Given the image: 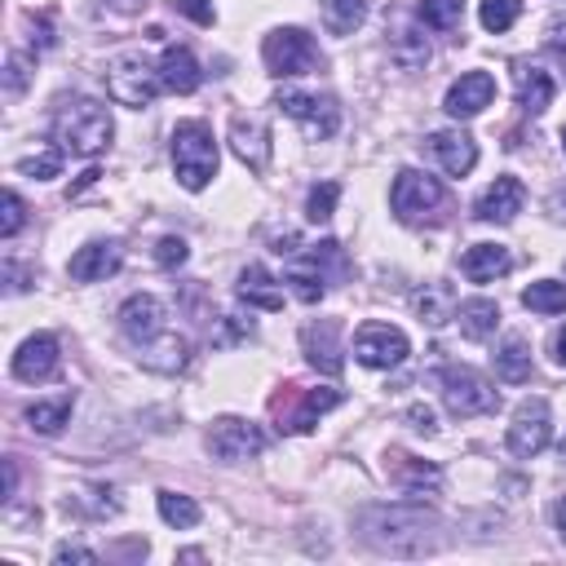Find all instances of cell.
I'll use <instances>...</instances> for the list:
<instances>
[{"instance_id": "484cf974", "label": "cell", "mask_w": 566, "mask_h": 566, "mask_svg": "<svg viewBox=\"0 0 566 566\" xmlns=\"http://www.w3.org/2000/svg\"><path fill=\"white\" fill-rule=\"evenodd\" d=\"M234 292H239L243 305H256V310H283V287H279V279H274L265 265H248V270H239Z\"/></svg>"}, {"instance_id": "816d5d0a", "label": "cell", "mask_w": 566, "mask_h": 566, "mask_svg": "<svg viewBox=\"0 0 566 566\" xmlns=\"http://www.w3.org/2000/svg\"><path fill=\"white\" fill-rule=\"evenodd\" d=\"M553 522H557V535H562V544H566V495L553 504Z\"/></svg>"}, {"instance_id": "8fae6325", "label": "cell", "mask_w": 566, "mask_h": 566, "mask_svg": "<svg viewBox=\"0 0 566 566\" xmlns=\"http://www.w3.org/2000/svg\"><path fill=\"white\" fill-rule=\"evenodd\" d=\"M407 354H411L407 332L394 327V323H363V327L354 332V358H358L363 367L389 371V367H398Z\"/></svg>"}, {"instance_id": "836d02e7", "label": "cell", "mask_w": 566, "mask_h": 566, "mask_svg": "<svg viewBox=\"0 0 566 566\" xmlns=\"http://www.w3.org/2000/svg\"><path fill=\"white\" fill-rule=\"evenodd\" d=\"M522 305L535 314H562L566 310V283L557 279H535L531 287H522Z\"/></svg>"}, {"instance_id": "7c38bea8", "label": "cell", "mask_w": 566, "mask_h": 566, "mask_svg": "<svg viewBox=\"0 0 566 566\" xmlns=\"http://www.w3.org/2000/svg\"><path fill=\"white\" fill-rule=\"evenodd\" d=\"M548 438H553V411H548V402H544V398H526V402L513 411L509 451L522 455V460H531V455H539V451L548 447Z\"/></svg>"}, {"instance_id": "f6af8a7d", "label": "cell", "mask_w": 566, "mask_h": 566, "mask_svg": "<svg viewBox=\"0 0 566 566\" xmlns=\"http://www.w3.org/2000/svg\"><path fill=\"white\" fill-rule=\"evenodd\" d=\"M172 9H177V13H186V18H190V22H199V27H212V18H217L212 0H172Z\"/></svg>"}, {"instance_id": "f907efd6", "label": "cell", "mask_w": 566, "mask_h": 566, "mask_svg": "<svg viewBox=\"0 0 566 566\" xmlns=\"http://www.w3.org/2000/svg\"><path fill=\"white\" fill-rule=\"evenodd\" d=\"M27 283H22V265L18 261H4V292L13 296V292H22Z\"/></svg>"}, {"instance_id": "bcb514c9", "label": "cell", "mask_w": 566, "mask_h": 566, "mask_svg": "<svg viewBox=\"0 0 566 566\" xmlns=\"http://www.w3.org/2000/svg\"><path fill=\"white\" fill-rule=\"evenodd\" d=\"M407 424H411L416 433H424V438H433V433H438V420H433V411H429L424 402L407 407Z\"/></svg>"}, {"instance_id": "8d00e7d4", "label": "cell", "mask_w": 566, "mask_h": 566, "mask_svg": "<svg viewBox=\"0 0 566 566\" xmlns=\"http://www.w3.org/2000/svg\"><path fill=\"white\" fill-rule=\"evenodd\" d=\"M336 199H340V181H318V186H310V195H305V217H310L314 226L332 221Z\"/></svg>"}, {"instance_id": "5bb4252c", "label": "cell", "mask_w": 566, "mask_h": 566, "mask_svg": "<svg viewBox=\"0 0 566 566\" xmlns=\"http://www.w3.org/2000/svg\"><path fill=\"white\" fill-rule=\"evenodd\" d=\"M491 97H495V75H491V71H464V75L447 88L442 111H447L451 119H473V115H482V111L491 106Z\"/></svg>"}, {"instance_id": "ac0fdd59", "label": "cell", "mask_w": 566, "mask_h": 566, "mask_svg": "<svg viewBox=\"0 0 566 566\" xmlns=\"http://www.w3.org/2000/svg\"><path fill=\"white\" fill-rule=\"evenodd\" d=\"M119 265H124V248H119L115 239H93V243H84V248L66 261V274H71L75 283H102V279H111Z\"/></svg>"}, {"instance_id": "277c9868", "label": "cell", "mask_w": 566, "mask_h": 566, "mask_svg": "<svg viewBox=\"0 0 566 566\" xmlns=\"http://www.w3.org/2000/svg\"><path fill=\"white\" fill-rule=\"evenodd\" d=\"M389 208H394L398 221L420 226V221H433L438 208H447V190H442L438 177H429L420 168H402L389 186Z\"/></svg>"}, {"instance_id": "60d3db41", "label": "cell", "mask_w": 566, "mask_h": 566, "mask_svg": "<svg viewBox=\"0 0 566 566\" xmlns=\"http://www.w3.org/2000/svg\"><path fill=\"white\" fill-rule=\"evenodd\" d=\"M75 509H84L88 517H111V513H119V500L111 486H88L75 495Z\"/></svg>"}, {"instance_id": "7bdbcfd3", "label": "cell", "mask_w": 566, "mask_h": 566, "mask_svg": "<svg viewBox=\"0 0 566 566\" xmlns=\"http://www.w3.org/2000/svg\"><path fill=\"white\" fill-rule=\"evenodd\" d=\"M27 80H31L27 57H22V53H9V62H4V93H9V97H18V93L27 88Z\"/></svg>"}, {"instance_id": "d4e9b609", "label": "cell", "mask_w": 566, "mask_h": 566, "mask_svg": "<svg viewBox=\"0 0 566 566\" xmlns=\"http://www.w3.org/2000/svg\"><path fill=\"white\" fill-rule=\"evenodd\" d=\"M513 270V256L504 243H473L464 256H460V274L469 283H495L500 274Z\"/></svg>"}, {"instance_id": "c3c4849f", "label": "cell", "mask_w": 566, "mask_h": 566, "mask_svg": "<svg viewBox=\"0 0 566 566\" xmlns=\"http://www.w3.org/2000/svg\"><path fill=\"white\" fill-rule=\"evenodd\" d=\"M544 212H548L553 221H562V226H566V181L548 190V199H544Z\"/></svg>"}, {"instance_id": "e575fe53", "label": "cell", "mask_w": 566, "mask_h": 566, "mask_svg": "<svg viewBox=\"0 0 566 566\" xmlns=\"http://www.w3.org/2000/svg\"><path fill=\"white\" fill-rule=\"evenodd\" d=\"M159 517L168 526H177V531H190V526H199L203 509L190 495H181V491H159Z\"/></svg>"}, {"instance_id": "f1b7e54d", "label": "cell", "mask_w": 566, "mask_h": 566, "mask_svg": "<svg viewBox=\"0 0 566 566\" xmlns=\"http://www.w3.org/2000/svg\"><path fill=\"white\" fill-rule=\"evenodd\" d=\"M455 323H460V332L469 340H486L500 327V305L491 296H469V301L455 305Z\"/></svg>"}, {"instance_id": "ba28073f", "label": "cell", "mask_w": 566, "mask_h": 566, "mask_svg": "<svg viewBox=\"0 0 566 566\" xmlns=\"http://www.w3.org/2000/svg\"><path fill=\"white\" fill-rule=\"evenodd\" d=\"M274 106H279L287 119H296L310 142H327V137H336V128H340V106H336V97H327V93L279 88Z\"/></svg>"}, {"instance_id": "83f0119b", "label": "cell", "mask_w": 566, "mask_h": 566, "mask_svg": "<svg viewBox=\"0 0 566 566\" xmlns=\"http://www.w3.org/2000/svg\"><path fill=\"white\" fill-rule=\"evenodd\" d=\"M71 411H75V394H53V398H35L22 416H27V424L35 433L53 438V433H62L71 424Z\"/></svg>"}, {"instance_id": "4fadbf2b", "label": "cell", "mask_w": 566, "mask_h": 566, "mask_svg": "<svg viewBox=\"0 0 566 566\" xmlns=\"http://www.w3.org/2000/svg\"><path fill=\"white\" fill-rule=\"evenodd\" d=\"M115 318H119V332H124L133 345H142V340L168 332V305H164L159 296H150V292H133V296L119 305Z\"/></svg>"}, {"instance_id": "b9f144b4", "label": "cell", "mask_w": 566, "mask_h": 566, "mask_svg": "<svg viewBox=\"0 0 566 566\" xmlns=\"http://www.w3.org/2000/svg\"><path fill=\"white\" fill-rule=\"evenodd\" d=\"M186 256H190V248H186V239H177V234H164V239L155 243V265H164V270L186 265Z\"/></svg>"}, {"instance_id": "8992f818", "label": "cell", "mask_w": 566, "mask_h": 566, "mask_svg": "<svg viewBox=\"0 0 566 566\" xmlns=\"http://www.w3.org/2000/svg\"><path fill=\"white\" fill-rule=\"evenodd\" d=\"M442 402H447L451 416L473 420V416H491L500 407V389L482 371H473L464 363H451V367H442Z\"/></svg>"}, {"instance_id": "7dc6e473", "label": "cell", "mask_w": 566, "mask_h": 566, "mask_svg": "<svg viewBox=\"0 0 566 566\" xmlns=\"http://www.w3.org/2000/svg\"><path fill=\"white\" fill-rule=\"evenodd\" d=\"M544 40H548V49L557 53V62L566 66V13H557V18L548 22V35H544Z\"/></svg>"}, {"instance_id": "681fc988", "label": "cell", "mask_w": 566, "mask_h": 566, "mask_svg": "<svg viewBox=\"0 0 566 566\" xmlns=\"http://www.w3.org/2000/svg\"><path fill=\"white\" fill-rule=\"evenodd\" d=\"M53 562H97V553L84 548V544H62V548L53 553Z\"/></svg>"}, {"instance_id": "d590c367", "label": "cell", "mask_w": 566, "mask_h": 566, "mask_svg": "<svg viewBox=\"0 0 566 566\" xmlns=\"http://www.w3.org/2000/svg\"><path fill=\"white\" fill-rule=\"evenodd\" d=\"M464 18V0H420V22L433 31H455Z\"/></svg>"}, {"instance_id": "30bf717a", "label": "cell", "mask_w": 566, "mask_h": 566, "mask_svg": "<svg viewBox=\"0 0 566 566\" xmlns=\"http://www.w3.org/2000/svg\"><path fill=\"white\" fill-rule=\"evenodd\" d=\"M265 442H270L265 429L252 424V420H243V416H217L212 429H208V451L217 460H226V464H243V460L261 455Z\"/></svg>"}, {"instance_id": "cb8c5ba5", "label": "cell", "mask_w": 566, "mask_h": 566, "mask_svg": "<svg viewBox=\"0 0 566 566\" xmlns=\"http://www.w3.org/2000/svg\"><path fill=\"white\" fill-rule=\"evenodd\" d=\"M159 80H164L168 93H181L186 97V93H195L203 84V71H199V62H195V53L186 44H168L159 53Z\"/></svg>"}, {"instance_id": "ee69618b", "label": "cell", "mask_w": 566, "mask_h": 566, "mask_svg": "<svg viewBox=\"0 0 566 566\" xmlns=\"http://www.w3.org/2000/svg\"><path fill=\"white\" fill-rule=\"evenodd\" d=\"M22 221H27V203L18 199V190H9V195H4V221H0V234L13 239V234L22 230Z\"/></svg>"}, {"instance_id": "6da1fadb", "label": "cell", "mask_w": 566, "mask_h": 566, "mask_svg": "<svg viewBox=\"0 0 566 566\" xmlns=\"http://www.w3.org/2000/svg\"><path fill=\"white\" fill-rule=\"evenodd\" d=\"M358 526H363V539L389 557H424L438 548V517L416 500L371 504L358 513Z\"/></svg>"}, {"instance_id": "e0dca14e", "label": "cell", "mask_w": 566, "mask_h": 566, "mask_svg": "<svg viewBox=\"0 0 566 566\" xmlns=\"http://www.w3.org/2000/svg\"><path fill=\"white\" fill-rule=\"evenodd\" d=\"M513 93H517V106H522L526 115H544V111L553 106L557 80H553V75H548L539 62L517 57V62H513Z\"/></svg>"}, {"instance_id": "11a10c76", "label": "cell", "mask_w": 566, "mask_h": 566, "mask_svg": "<svg viewBox=\"0 0 566 566\" xmlns=\"http://www.w3.org/2000/svg\"><path fill=\"white\" fill-rule=\"evenodd\" d=\"M557 455H562V464H566V438H562V442H557Z\"/></svg>"}, {"instance_id": "f546056e", "label": "cell", "mask_w": 566, "mask_h": 566, "mask_svg": "<svg viewBox=\"0 0 566 566\" xmlns=\"http://www.w3.org/2000/svg\"><path fill=\"white\" fill-rule=\"evenodd\" d=\"M411 310H416L420 323L442 327L447 318H455V292L447 283H424V287L411 292Z\"/></svg>"}, {"instance_id": "74e56055", "label": "cell", "mask_w": 566, "mask_h": 566, "mask_svg": "<svg viewBox=\"0 0 566 566\" xmlns=\"http://www.w3.org/2000/svg\"><path fill=\"white\" fill-rule=\"evenodd\" d=\"M517 18H522V0H482V4H478V22H482L486 31H495V35L509 31Z\"/></svg>"}, {"instance_id": "9f6ffc18", "label": "cell", "mask_w": 566, "mask_h": 566, "mask_svg": "<svg viewBox=\"0 0 566 566\" xmlns=\"http://www.w3.org/2000/svg\"><path fill=\"white\" fill-rule=\"evenodd\" d=\"M562 150H566V128H562Z\"/></svg>"}, {"instance_id": "7a4b0ae2", "label": "cell", "mask_w": 566, "mask_h": 566, "mask_svg": "<svg viewBox=\"0 0 566 566\" xmlns=\"http://www.w3.org/2000/svg\"><path fill=\"white\" fill-rule=\"evenodd\" d=\"M111 137H115V119L111 106H102L97 97H66L53 111V146H62L66 155L93 159L111 146Z\"/></svg>"}, {"instance_id": "5b68a950", "label": "cell", "mask_w": 566, "mask_h": 566, "mask_svg": "<svg viewBox=\"0 0 566 566\" xmlns=\"http://www.w3.org/2000/svg\"><path fill=\"white\" fill-rule=\"evenodd\" d=\"M261 57H265V71L279 75V80L310 75V71L323 66V53H318L314 35L301 31V27H279V31H270L265 44H261Z\"/></svg>"}, {"instance_id": "1f68e13d", "label": "cell", "mask_w": 566, "mask_h": 566, "mask_svg": "<svg viewBox=\"0 0 566 566\" xmlns=\"http://www.w3.org/2000/svg\"><path fill=\"white\" fill-rule=\"evenodd\" d=\"M323 22L332 35H354L367 22V0H323Z\"/></svg>"}, {"instance_id": "3957f363", "label": "cell", "mask_w": 566, "mask_h": 566, "mask_svg": "<svg viewBox=\"0 0 566 566\" xmlns=\"http://www.w3.org/2000/svg\"><path fill=\"white\" fill-rule=\"evenodd\" d=\"M172 172L186 190H203L217 177V142L203 119H181L172 128Z\"/></svg>"}, {"instance_id": "9a60e30c", "label": "cell", "mask_w": 566, "mask_h": 566, "mask_svg": "<svg viewBox=\"0 0 566 566\" xmlns=\"http://www.w3.org/2000/svg\"><path fill=\"white\" fill-rule=\"evenodd\" d=\"M424 146H429V155L438 159V168L447 177H464L478 164V142L464 128H438V133L424 137Z\"/></svg>"}, {"instance_id": "52a82bcc", "label": "cell", "mask_w": 566, "mask_h": 566, "mask_svg": "<svg viewBox=\"0 0 566 566\" xmlns=\"http://www.w3.org/2000/svg\"><path fill=\"white\" fill-rule=\"evenodd\" d=\"M159 88H164L159 66H150L142 53H119V57L106 62V93H111L119 106L142 111V106L155 102Z\"/></svg>"}, {"instance_id": "4316f807", "label": "cell", "mask_w": 566, "mask_h": 566, "mask_svg": "<svg viewBox=\"0 0 566 566\" xmlns=\"http://www.w3.org/2000/svg\"><path fill=\"white\" fill-rule=\"evenodd\" d=\"M491 363H495V376L509 380V385L531 380V345H526V336H522V332H509V336L495 345Z\"/></svg>"}, {"instance_id": "44dd1931", "label": "cell", "mask_w": 566, "mask_h": 566, "mask_svg": "<svg viewBox=\"0 0 566 566\" xmlns=\"http://www.w3.org/2000/svg\"><path fill=\"white\" fill-rule=\"evenodd\" d=\"M53 371H57V336H49V332L27 336V340L18 345V354H13V376L27 380V385H40V380H49Z\"/></svg>"}, {"instance_id": "f5cc1de1", "label": "cell", "mask_w": 566, "mask_h": 566, "mask_svg": "<svg viewBox=\"0 0 566 566\" xmlns=\"http://www.w3.org/2000/svg\"><path fill=\"white\" fill-rule=\"evenodd\" d=\"M553 358H557V363L566 367V327H562V332L553 336Z\"/></svg>"}, {"instance_id": "f35d334b", "label": "cell", "mask_w": 566, "mask_h": 566, "mask_svg": "<svg viewBox=\"0 0 566 566\" xmlns=\"http://www.w3.org/2000/svg\"><path fill=\"white\" fill-rule=\"evenodd\" d=\"M62 146H49V150H40V155H27L22 164H18V172L22 177H31V181H49V177H57L62 172Z\"/></svg>"}, {"instance_id": "d6a6232c", "label": "cell", "mask_w": 566, "mask_h": 566, "mask_svg": "<svg viewBox=\"0 0 566 566\" xmlns=\"http://www.w3.org/2000/svg\"><path fill=\"white\" fill-rule=\"evenodd\" d=\"M287 287H292V296L296 301H305V305H314V301H323V270H318V261L314 256H305V261H296L292 270H287V279H283Z\"/></svg>"}, {"instance_id": "db71d44e", "label": "cell", "mask_w": 566, "mask_h": 566, "mask_svg": "<svg viewBox=\"0 0 566 566\" xmlns=\"http://www.w3.org/2000/svg\"><path fill=\"white\" fill-rule=\"evenodd\" d=\"M111 4H115V9H119V13H137V9H142V4H146V0H111Z\"/></svg>"}, {"instance_id": "ffe728a7", "label": "cell", "mask_w": 566, "mask_h": 566, "mask_svg": "<svg viewBox=\"0 0 566 566\" xmlns=\"http://www.w3.org/2000/svg\"><path fill=\"white\" fill-rule=\"evenodd\" d=\"M230 150L252 172H265V164H270V124L261 115H234L230 119Z\"/></svg>"}, {"instance_id": "2e32d148", "label": "cell", "mask_w": 566, "mask_h": 566, "mask_svg": "<svg viewBox=\"0 0 566 566\" xmlns=\"http://www.w3.org/2000/svg\"><path fill=\"white\" fill-rule=\"evenodd\" d=\"M526 203V186L517 177H495L478 199H473V217L491 221V226H509Z\"/></svg>"}, {"instance_id": "4dcf8cb0", "label": "cell", "mask_w": 566, "mask_h": 566, "mask_svg": "<svg viewBox=\"0 0 566 566\" xmlns=\"http://www.w3.org/2000/svg\"><path fill=\"white\" fill-rule=\"evenodd\" d=\"M394 482H398L407 495H424V491H438V486H442V469L429 464V460H416V455L394 451Z\"/></svg>"}, {"instance_id": "7402d4cb", "label": "cell", "mask_w": 566, "mask_h": 566, "mask_svg": "<svg viewBox=\"0 0 566 566\" xmlns=\"http://www.w3.org/2000/svg\"><path fill=\"white\" fill-rule=\"evenodd\" d=\"M301 349H305V358H310V367H318V371H327V376H340V367H345V349H340V327L332 323V318H318V323H310L305 332H301Z\"/></svg>"}, {"instance_id": "603a6c76", "label": "cell", "mask_w": 566, "mask_h": 566, "mask_svg": "<svg viewBox=\"0 0 566 566\" xmlns=\"http://www.w3.org/2000/svg\"><path fill=\"white\" fill-rule=\"evenodd\" d=\"M429 57H433L429 35H424L411 18H398L394 31H389V62H394L398 71H424Z\"/></svg>"}, {"instance_id": "d6986e66", "label": "cell", "mask_w": 566, "mask_h": 566, "mask_svg": "<svg viewBox=\"0 0 566 566\" xmlns=\"http://www.w3.org/2000/svg\"><path fill=\"white\" fill-rule=\"evenodd\" d=\"M133 349H137V363L159 371V376H177V371L190 367V340L181 332H172V327L150 336V340H142V345H133Z\"/></svg>"}, {"instance_id": "9c48e42d", "label": "cell", "mask_w": 566, "mask_h": 566, "mask_svg": "<svg viewBox=\"0 0 566 566\" xmlns=\"http://www.w3.org/2000/svg\"><path fill=\"white\" fill-rule=\"evenodd\" d=\"M332 407H340V389H327V385H318V389L287 385V389L274 394V402H270V411L279 416V429H283V433H305V429H314L318 416L332 411Z\"/></svg>"}, {"instance_id": "ab89813d", "label": "cell", "mask_w": 566, "mask_h": 566, "mask_svg": "<svg viewBox=\"0 0 566 566\" xmlns=\"http://www.w3.org/2000/svg\"><path fill=\"white\" fill-rule=\"evenodd\" d=\"M252 318H243V314H221L217 318V332H212V345H221V349H230V345H239V340H252Z\"/></svg>"}]
</instances>
